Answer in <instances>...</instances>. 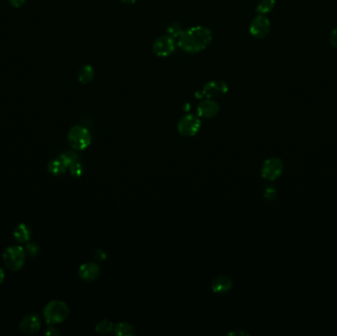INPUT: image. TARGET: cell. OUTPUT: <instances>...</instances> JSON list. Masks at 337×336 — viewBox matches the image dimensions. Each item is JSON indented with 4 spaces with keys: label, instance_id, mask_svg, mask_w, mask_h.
<instances>
[{
    "label": "cell",
    "instance_id": "obj_1",
    "mask_svg": "<svg viewBox=\"0 0 337 336\" xmlns=\"http://www.w3.org/2000/svg\"><path fill=\"white\" fill-rule=\"evenodd\" d=\"M212 41V32L204 26H195L185 30L177 38V47L187 53H199L205 50Z\"/></svg>",
    "mask_w": 337,
    "mask_h": 336
},
{
    "label": "cell",
    "instance_id": "obj_2",
    "mask_svg": "<svg viewBox=\"0 0 337 336\" xmlns=\"http://www.w3.org/2000/svg\"><path fill=\"white\" fill-rule=\"evenodd\" d=\"M69 315V308L63 301H51L44 310V317L49 324H61Z\"/></svg>",
    "mask_w": 337,
    "mask_h": 336
},
{
    "label": "cell",
    "instance_id": "obj_3",
    "mask_svg": "<svg viewBox=\"0 0 337 336\" xmlns=\"http://www.w3.org/2000/svg\"><path fill=\"white\" fill-rule=\"evenodd\" d=\"M67 141L73 149L82 151L87 149L91 145L92 135L86 127L82 125H74L67 133Z\"/></svg>",
    "mask_w": 337,
    "mask_h": 336
},
{
    "label": "cell",
    "instance_id": "obj_4",
    "mask_svg": "<svg viewBox=\"0 0 337 336\" xmlns=\"http://www.w3.org/2000/svg\"><path fill=\"white\" fill-rule=\"evenodd\" d=\"M2 259L4 264L9 270L18 271L25 264V249L20 246H10L4 250Z\"/></svg>",
    "mask_w": 337,
    "mask_h": 336
},
{
    "label": "cell",
    "instance_id": "obj_5",
    "mask_svg": "<svg viewBox=\"0 0 337 336\" xmlns=\"http://www.w3.org/2000/svg\"><path fill=\"white\" fill-rule=\"evenodd\" d=\"M200 128H201V121L199 116L194 114H187L183 116L177 124V130L180 134L185 137H192L196 135Z\"/></svg>",
    "mask_w": 337,
    "mask_h": 336
},
{
    "label": "cell",
    "instance_id": "obj_6",
    "mask_svg": "<svg viewBox=\"0 0 337 336\" xmlns=\"http://www.w3.org/2000/svg\"><path fill=\"white\" fill-rule=\"evenodd\" d=\"M175 49L176 43L175 38L169 35H165L156 38L152 47L154 54L158 57H168L175 52Z\"/></svg>",
    "mask_w": 337,
    "mask_h": 336
},
{
    "label": "cell",
    "instance_id": "obj_7",
    "mask_svg": "<svg viewBox=\"0 0 337 336\" xmlns=\"http://www.w3.org/2000/svg\"><path fill=\"white\" fill-rule=\"evenodd\" d=\"M284 170L283 161L279 158H269L262 164V176L267 181L277 180Z\"/></svg>",
    "mask_w": 337,
    "mask_h": 336
},
{
    "label": "cell",
    "instance_id": "obj_8",
    "mask_svg": "<svg viewBox=\"0 0 337 336\" xmlns=\"http://www.w3.org/2000/svg\"><path fill=\"white\" fill-rule=\"evenodd\" d=\"M270 29H271L270 21L264 15H257L250 22V35L255 38L259 39L264 38L269 34Z\"/></svg>",
    "mask_w": 337,
    "mask_h": 336
},
{
    "label": "cell",
    "instance_id": "obj_9",
    "mask_svg": "<svg viewBox=\"0 0 337 336\" xmlns=\"http://www.w3.org/2000/svg\"><path fill=\"white\" fill-rule=\"evenodd\" d=\"M229 87L222 80H211L202 88V94L207 99H216L223 97L228 93Z\"/></svg>",
    "mask_w": 337,
    "mask_h": 336
},
{
    "label": "cell",
    "instance_id": "obj_10",
    "mask_svg": "<svg viewBox=\"0 0 337 336\" xmlns=\"http://www.w3.org/2000/svg\"><path fill=\"white\" fill-rule=\"evenodd\" d=\"M219 111H220V107L218 103L213 99L201 101L197 106L199 116L206 120L215 117L218 114Z\"/></svg>",
    "mask_w": 337,
    "mask_h": 336
},
{
    "label": "cell",
    "instance_id": "obj_11",
    "mask_svg": "<svg viewBox=\"0 0 337 336\" xmlns=\"http://www.w3.org/2000/svg\"><path fill=\"white\" fill-rule=\"evenodd\" d=\"M41 320L36 313L27 314L20 323V330L25 334H34L41 328Z\"/></svg>",
    "mask_w": 337,
    "mask_h": 336
},
{
    "label": "cell",
    "instance_id": "obj_12",
    "mask_svg": "<svg viewBox=\"0 0 337 336\" xmlns=\"http://www.w3.org/2000/svg\"><path fill=\"white\" fill-rule=\"evenodd\" d=\"M101 268L94 262H86L79 268V277L84 281H95L100 276Z\"/></svg>",
    "mask_w": 337,
    "mask_h": 336
},
{
    "label": "cell",
    "instance_id": "obj_13",
    "mask_svg": "<svg viewBox=\"0 0 337 336\" xmlns=\"http://www.w3.org/2000/svg\"><path fill=\"white\" fill-rule=\"evenodd\" d=\"M233 287V282L228 276H217L214 278L211 284L212 291L216 294H225L228 293Z\"/></svg>",
    "mask_w": 337,
    "mask_h": 336
},
{
    "label": "cell",
    "instance_id": "obj_14",
    "mask_svg": "<svg viewBox=\"0 0 337 336\" xmlns=\"http://www.w3.org/2000/svg\"><path fill=\"white\" fill-rule=\"evenodd\" d=\"M94 78H95V69L92 65L86 64V65L82 66L79 69V71H78V81L81 84L87 85V84L93 81Z\"/></svg>",
    "mask_w": 337,
    "mask_h": 336
},
{
    "label": "cell",
    "instance_id": "obj_15",
    "mask_svg": "<svg viewBox=\"0 0 337 336\" xmlns=\"http://www.w3.org/2000/svg\"><path fill=\"white\" fill-rule=\"evenodd\" d=\"M13 236L15 238V240L18 243H27L31 240V236H32V231L31 229L28 227V225L21 223L18 225L15 230H14V234Z\"/></svg>",
    "mask_w": 337,
    "mask_h": 336
},
{
    "label": "cell",
    "instance_id": "obj_16",
    "mask_svg": "<svg viewBox=\"0 0 337 336\" xmlns=\"http://www.w3.org/2000/svg\"><path fill=\"white\" fill-rule=\"evenodd\" d=\"M113 332L116 335L120 336H133L136 334V331H135L134 327L132 326V324L125 323V322L114 325Z\"/></svg>",
    "mask_w": 337,
    "mask_h": 336
},
{
    "label": "cell",
    "instance_id": "obj_17",
    "mask_svg": "<svg viewBox=\"0 0 337 336\" xmlns=\"http://www.w3.org/2000/svg\"><path fill=\"white\" fill-rule=\"evenodd\" d=\"M67 169L68 168L65 166V164L63 162V160L61 158L50 161L48 165L49 172L53 175H61V174H64Z\"/></svg>",
    "mask_w": 337,
    "mask_h": 336
},
{
    "label": "cell",
    "instance_id": "obj_18",
    "mask_svg": "<svg viewBox=\"0 0 337 336\" xmlns=\"http://www.w3.org/2000/svg\"><path fill=\"white\" fill-rule=\"evenodd\" d=\"M275 3V0H260L255 7V12L259 15H266L273 10Z\"/></svg>",
    "mask_w": 337,
    "mask_h": 336
},
{
    "label": "cell",
    "instance_id": "obj_19",
    "mask_svg": "<svg viewBox=\"0 0 337 336\" xmlns=\"http://www.w3.org/2000/svg\"><path fill=\"white\" fill-rule=\"evenodd\" d=\"M184 31H185L184 27L180 22H173L170 25H168L166 29L167 34L174 38H179Z\"/></svg>",
    "mask_w": 337,
    "mask_h": 336
},
{
    "label": "cell",
    "instance_id": "obj_20",
    "mask_svg": "<svg viewBox=\"0 0 337 336\" xmlns=\"http://www.w3.org/2000/svg\"><path fill=\"white\" fill-rule=\"evenodd\" d=\"M114 328V324L108 320H102L99 324L96 326V331L100 334H108L112 332Z\"/></svg>",
    "mask_w": 337,
    "mask_h": 336
},
{
    "label": "cell",
    "instance_id": "obj_21",
    "mask_svg": "<svg viewBox=\"0 0 337 336\" xmlns=\"http://www.w3.org/2000/svg\"><path fill=\"white\" fill-rule=\"evenodd\" d=\"M60 158L63 160V162L65 164V166L68 168L71 164H73L75 162H78V156L73 153V152H66V153H63Z\"/></svg>",
    "mask_w": 337,
    "mask_h": 336
},
{
    "label": "cell",
    "instance_id": "obj_22",
    "mask_svg": "<svg viewBox=\"0 0 337 336\" xmlns=\"http://www.w3.org/2000/svg\"><path fill=\"white\" fill-rule=\"evenodd\" d=\"M39 250H41V249H39V246H38L37 244H36V243H29V244H27V246H26V252H27L29 255L33 256V258L37 256V254L39 253Z\"/></svg>",
    "mask_w": 337,
    "mask_h": 336
},
{
    "label": "cell",
    "instance_id": "obj_23",
    "mask_svg": "<svg viewBox=\"0 0 337 336\" xmlns=\"http://www.w3.org/2000/svg\"><path fill=\"white\" fill-rule=\"evenodd\" d=\"M68 169L70 171V174H72L73 176H80L81 174H83V167H82V165L79 162H75L73 164H71L68 167Z\"/></svg>",
    "mask_w": 337,
    "mask_h": 336
},
{
    "label": "cell",
    "instance_id": "obj_24",
    "mask_svg": "<svg viewBox=\"0 0 337 336\" xmlns=\"http://www.w3.org/2000/svg\"><path fill=\"white\" fill-rule=\"evenodd\" d=\"M263 195H264V197L266 200H274L277 197V190L272 186H267V187L264 188Z\"/></svg>",
    "mask_w": 337,
    "mask_h": 336
},
{
    "label": "cell",
    "instance_id": "obj_25",
    "mask_svg": "<svg viewBox=\"0 0 337 336\" xmlns=\"http://www.w3.org/2000/svg\"><path fill=\"white\" fill-rule=\"evenodd\" d=\"M329 43H330V45H331L333 48L337 49V27H335V28L331 31V33H330Z\"/></svg>",
    "mask_w": 337,
    "mask_h": 336
},
{
    "label": "cell",
    "instance_id": "obj_26",
    "mask_svg": "<svg viewBox=\"0 0 337 336\" xmlns=\"http://www.w3.org/2000/svg\"><path fill=\"white\" fill-rule=\"evenodd\" d=\"M26 0H9L10 5L15 7V8H19L21 6H23L25 4Z\"/></svg>",
    "mask_w": 337,
    "mask_h": 336
},
{
    "label": "cell",
    "instance_id": "obj_27",
    "mask_svg": "<svg viewBox=\"0 0 337 336\" xmlns=\"http://www.w3.org/2000/svg\"><path fill=\"white\" fill-rule=\"evenodd\" d=\"M47 335H58L60 333L53 328V327H49V329L46 331Z\"/></svg>",
    "mask_w": 337,
    "mask_h": 336
},
{
    "label": "cell",
    "instance_id": "obj_28",
    "mask_svg": "<svg viewBox=\"0 0 337 336\" xmlns=\"http://www.w3.org/2000/svg\"><path fill=\"white\" fill-rule=\"evenodd\" d=\"M4 279H5V273H4L3 269L0 267V284H1V283H3Z\"/></svg>",
    "mask_w": 337,
    "mask_h": 336
},
{
    "label": "cell",
    "instance_id": "obj_29",
    "mask_svg": "<svg viewBox=\"0 0 337 336\" xmlns=\"http://www.w3.org/2000/svg\"><path fill=\"white\" fill-rule=\"evenodd\" d=\"M123 3H125V4H133V3H135L137 0H121Z\"/></svg>",
    "mask_w": 337,
    "mask_h": 336
}]
</instances>
